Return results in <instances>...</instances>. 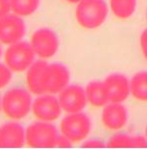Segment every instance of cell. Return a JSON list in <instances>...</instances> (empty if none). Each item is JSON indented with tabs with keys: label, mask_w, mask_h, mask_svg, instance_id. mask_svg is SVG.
<instances>
[{
	"label": "cell",
	"mask_w": 147,
	"mask_h": 149,
	"mask_svg": "<svg viewBox=\"0 0 147 149\" xmlns=\"http://www.w3.org/2000/svg\"><path fill=\"white\" fill-rule=\"evenodd\" d=\"M108 12L105 0H82L77 4L75 18L82 28L94 30L105 23Z\"/></svg>",
	"instance_id": "1"
},
{
	"label": "cell",
	"mask_w": 147,
	"mask_h": 149,
	"mask_svg": "<svg viewBox=\"0 0 147 149\" xmlns=\"http://www.w3.org/2000/svg\"><path fill=\"white\" fill-rule=\"evenodd\" d=\"M32 96L26 89L15 87L7 90L1 100L4 115L12 121L24 119L32 109Z\"/></svg>",
	"instance_id": "2"
},
{
	"label": "cell",
	"mask_w": 147,
	"mask_h": 149,
	"mask_svg": "<svg viewBox=\"0 0 147 149\" xmlns=\"http://www.w3.org/2000/svg\"><path fill=\"white\" fill-rule=\"evenodd\" d=\"M58 132L49 122L39 121L26 130V143L33 148H52L57 146Z\"/></svg>",
	"instance_id": "3"
},
{
	"label": "cell",
	"mask_w": 147,
	"mask_h": 149,
	"mask_svg": "<svg viewBox=\"0 0 147 149\" xmlns=\"http://www.w3.org/2000/svg\"><path fill=\"white\" fill-rule=\"evenodd\" d=\"M35 54L31 44L25 41H18L8 45L5 52V65L12 73H22L28 70L35 62Z\"/></svg>",
	"instance_id": "4"
},
{
	"label": "cell",
	"mask_w": 147,
	"mask_h": 149,
	"mask_svg": "<svg viewBox=\"0 0 147 149\" xmlns=\"http://www.w3.org/2000/svg\"><path fill=\"white\" fill-rule=\"evenodd\" d=\"M91 121L86 114H68L60 123V132L72 143L81 142L89 135L91 132Z\"/></svg>",
	"instance_id": "5"
},
{
	"label": "cell",
	"mask_w": 147,
	"mask_h": 149,
	"mask_svg": "<svg viewBox=\"0 0 147 149\" xmlns=\"http://www.w3.org/2000/svg\"><path fill=\"white\" fill-rule=\"evenodd\" d=\"M70 74L68 69L62 64H47L42 79V92L44 94H58L68 86Z\"/></svg>",
	"instance_id": "6"
},
{
	"label": "cell",
	"mask_w": 147,
	"mask_h": 149,
	"mask_svg": "<svg viewBox=\"0 0 147 149\" xmlns=\"http://www.w3.org/2000/svg\"><path fill=\"white\" fill-rule=\"evenodd\" d=\"M30 44L38 57L42 59H49L57 52L59 41L54 31L42 28L32 34Z\"/></svg>",
	"instance_id": "7"
},
{
	"label": "cell",
	"mask_w": 147,
	"mask_h": 149,
	"mask_svg": "<svg viewBox=\"0 0 147 149\" xmlns=\"http://www.w3.org/2000/svg\"><path fill=\"white\" fill-rule=\"evenodd\" d=\"M32 111L37 120L52 123L59 118L62 109L54 94L45 93L37 97L32 104Z\"/></svg>",
	"instance_id": "8"
},
{
	"label": "cell",
	"mask_w": 147,
	"mask_h": 149,
	"mask_svg": "<svg viewBox=\"0 0 147 149\" xmlns=\"http://www.w3.org/2000/svg\"><path fill=\"white\" fill-rule=\"evenodd\" d=\"M25 33V23L19 16L8 14L0 19V43L11 45L21 41Z\"/></svg>",
	"instance_id": "9"
},
{
	"label": "cell",
	"mask_w": 147,
	"mask_h": 149,
	"mask_svg": "<svg viewBox=\"0 0 147 149\" xmlns=\"http://www.w3.org/2000/svg\"><path fill=\"white\" fill-rule=\"evenodd\" d=\"M58 101L60 107L67 114L82 112L86 107L87 99L85 90L80 86H67L58 93Z\"/></svg>",
	"instance_id": "10"
},
{
	"label": "cell",
	"mask_w": 147,
	"mask_h": 149,
	"mask_svg": "<svg viewBox=\"0 0 147 149\" xmlns=\"http://www.w3.org/2000/svg\"><path fill=\"white\" fill-rule=\"evenodd\" d=\"M109 102L122 103L130 94L129 81L122 74H111L103 81Z\"/></svg>",
	"instance_id": "11"
},
{
	"label": "cell",
	"mask_w": 147,
	"mask_h": 149,
	"mask_svg": "<svg viewBox=\"0 0 147 149\" xmlns=\"http://www.w3.org/2000/svg\"><path fill=\"white\" fill-rule=\"evenodd\" d=\"M128 114L127 108L122 103H112L104 106L102 116L103 126L110 130H122L127 123Z\"/></svg>",
	"instance_id": "12"
},
{
	"label": "cell",
	"mask_w": 147,
	"mask_h": 149,
	"mask_svg": "<svg viewBox=\"0 0 147 149\" xmlns=\"http://www.w3.org/2000/svg\"><path fill=\"white\" fill-rule=\"evenodd\" d=\"M26 142V132L20 124L9 122L0 126V147H22Z\"/></svg>",
	"instance_id": "13"
},
{
	"label": "cell",
	"mask_w": 147,
	"mask_h": 149,
	"mask_svg": "<svg viewBox=\"0 0 147 149\" xmlns=\"http://www.w3.org/2000/svg\"><path fill=\"white\" fill-rule=\"evenodd\" d=\"M47 63L44 61H39V62H34L32 66L28 69L26 76L27 86H28L29 91L33 94L41 95L44 94L42 92V79H44V74L47 69Z\"/></svg>",
	"instance_id": "14"
},
{
	"label": "cell",
	"mask_w": 147,
	"mask_h": 149,
	"mask_svg": "<svg viewBox=\"0 0 147 149\" xmlns=\"http://www.w3.org/2000/svg\"><path fill=\"white\" fill-rule=\"evenodd\" d=\"M85 95L87 102L94 107H104L109 103L106 90L102 81H90L85 87Z\"/></svg>",
	"instance_id": "15"
},
{
	"label": "cell",
	"mask_w": 147,
	"mask_h": 149,
	"mask_svg": "<svg viewBox=\"0 0 147 149\" xmlns=\"http://www.w3.org/2000/svg\"><path fill=\"white\" fill-rule=\"evenodd\" d=\"M108 146L112 148L147 147V138L140 135L131 136L127 134H117L109 140Z\"/></svg>",
	"instance_id": "16"
},
{
	"label": "cell",
	"mask_w": 147,
	"mask_h": 149,
	"mask_svg": "<svg viewBox=\"0 0 147 149\" xmlns=\"http://www.w3.org/2000/svg\"><path fill=\"white\" fill-rule=\"evenodd\" d=\"M130 94L140 102H147V72H138L129 81Z\"/></svg>",
	"instance_id": "17"
},
{
	"label": "cell",
	"mask_w": 147,
	"mask_h": 149,
	"mask_svg": "<svg viewBox=\"0 0 147 149\" xmlns=\"http://www.w3.org/2000/svg\"><path fill=\"white\" fill-rule=\"evenodd\" d=\"M112 13L121 20L130 18L135 12L136 0H110Z\"/></svg>",
	"instance_id": "18"
},
{
	"label": "cell",
	"mask_w": 147,
	"mask_h": 149,
	"mask_svg": "<svg viewBox=\"0 0 147 149\" xmlns=\"http://www.w3.org/2000/svg\"><path fill=\"white\" fill-rule=\"evenodd\" d=\"M10 6L14 15L28 17L38 10L40 0H10Z\"/></svg>",
	"instance_id": "19"
},
{
	"label": "cell",
	"mask_w": 147,
	"mask_h": 149,
	"mask_svg": "<svg viewBox=\"0 0 147 149\" xmlns=\"http://www.w3.org/2000/svg\"><path fill=\"white\" fill-rule=\"evenodd\" d=\"M12 79V72L4 64H0V89L6 87Z\"/></svg>",
	"instance_id": "20"
},
{
	"label": "cell",
	"mask_w": 147,
	"mask_h": 149,
	"mask_svg": "<svg viewBox=\"0 0 147 149\" xmlns=\"http://www.w3.org/2000/svg\"><path fill=\"white\" fill-rule=\"evenodd\" d=\"M140 48L144 58L147 61V29L142 31L140 36Z\"/></svg>",
	"instance_id": "21"
},
{
	"label": "cell",
	"mask_w": 147,
	"mask_h": 149,
	"mask_svg": "<svg viewBox=\"0 0 147 149\" xmlns=\"http://www.w3.org/2000/svg\"><path fill=\"white\" fill-rule=\"evenodd\" d=\"M11 11L10 0H0V19L9 14Z\"/></svg>",
	"instance_id": "22"
},
{
	"label": "cell",
	"mask_w": 147,
	"mask_h": 149,
	"mask_svg": "<svg viewBox=\"0 0 147 149\" xmlns=\"http://www.w3.org/2000/svg\"><path fill=\"white\" fill-rule=\"evenodd\" d=\"M105 143L101 140H98V139H91V140H87L85 141L82 146L83 147H104Z\"/></svg>",
	"instance_id": "23"
},
{
	"label": "cell",
	"mask_w": 147,
	"mask_h": 149,
	"mask_svg": "<svg viewBox=\"0 0 147 149\" xmlns=\"http://www.w3.org/2000/svg\"><path fill=\"white\" fill-rule=\"evenodd\" d=\"M71 141L68 139L67 137H65L63 134L58 135L57 138V146L58 147H70L71 146Z\"/></svg>",
	"instance_id": "24"
},
{
	"label": "cell",
	"mask_w": 147,
	"mask_h": 149,
	"mask_svg": "<svg viewBox=\"0 0 147 149\" xmlns=\"http://www.w3.org/2000/svg\"><path fill=\"white\" fill-rule=\"evenodd\" d=\"M66 2H68V3H71V4H78L80 1H82V0H65Z\"/></svg>",
	"instance_id": "25"
},
{
	"label": "cell",
	"mask_w": 147,
	"mask_h": 149,
	"mask_svg": "<svg viewBox=\"0 0 147 149\" xmlns=\"http://www.w3.org/2000/svg\"><path fill=\"white\" fill-rule=\"evenodd\" d=\"M0 110H1V99H0Z\"/></svg>",
	"instance_id": "26"
},
{
	"label": "cell",
	"mask_w": 147,
	"mask_h": 149,
	"mask_svg": "<svg viewBox=\"0 0 147 149\" xmlns=\"http://www.w3.org/2000/svg\"><path fill=\"white\" fill-rule=\"evenodd\" d=\"M146 138H147V127H146V136H145Z\"/></svg>",
	"instance_id": "27"
},
{
	"label": "cell",
	"mask_w": 147,
	"mask_h": 149,
	"mask_svg": "<svg viewBox=\"0 0 147 149\" xmlns=\"http://www.w3.org/2000/svg\"><path fill=\"white\" fill-rule=\"evenodd\" d=\"M0 56H1V47H0Z\"/></svg>",
	"instance_id": "28"
},
{
	"label": "cell",
	"mask_w": 147,
	"mask_h": 149,
	"mask_svg": "<svg viewBox=\"0 0 147 149\" xmlns=\"http://www.w3.org/2000/svg\"><path fill=\"white\" fill-rule=\"evenodd\" d=\"M146 19H147V11H146Z\"/></svg>",
	"instance_id": "29"
}]
</instances>
